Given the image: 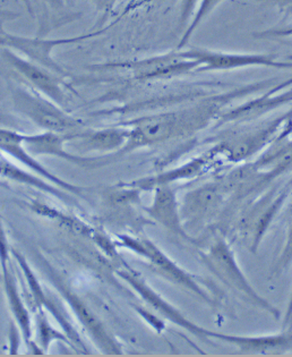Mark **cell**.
Wrapping results in <instances>:
<instances>
[{
	"instance_id": "cell-14",
	"label": "cell",
	"mask_w": 292,
	"mask_h": 357,
	"mask_svg": "<svg viewBox=\"0 0 292 357\" xmlns=\"http://www.w3.org/2000/svg\"><path fill=\"white\" fill-rule=\"evenodd\" d=\"M217 155V152L211 150L206 155L195 158L193 160L178 167L176 169L169 170L166 173L160 174L153 177H145V178L137 179L132 183H125L124 185L130 186V188H139V191H145V190H153L160 185H170L171 183L178 182L181 179L195 178L197 176L206 173L211 168Z\"/></svg>"
},
{
	"instance_id": "cell-19",
	"label": "cell",
	"mask_w": 292,
	"mask_h": 357,
	"mask_svg": "<svg viewBox=\"0 0 292 357\" xmlns=\"http://www.w3.org/2000/svg\"><path fill=\"white\" fill-rule=\"evenodd\" d=\"M226 190L222 183H210L202 188H196L184 199V213L188 215H205L215 209Z\"/></svg>"
},
{
	"instance_id": "cell-22",
	"label": "cell",
	"mask_w": 292,
	"mask_h": 357,
	"mask_svg": "<svg viewBox=\"0 0 292 357\" xmlns=\"http://www.w3.org/2000/svg\"><path fill=\"white\" fill-rule=\"evenodd\" d=\"M222 0H203L202 3H201V6H199V10L196 13L195 16H194L193 22H192V24L190 25V28L187 29L186 32H185L184 37L181 39L180 43H179V46H178V49L180 50L183 47L188 43V40L192 37V34L194 33V31L196 30V28L201 24V22L206 17V16L212 12V10L215 8V7L221 3Z\"/></svg>"
},
{
	"instance_id": "cell-25",
	"label": "cell",
	"mask_w": 292,
	"mask_h": 357,
	"mask_svg": "<svg viewBox=\"0 0 292 357\" xmlns=\"http://www.w3.org/2000/svg\"><path fill=\"white\" fill-rule=\"evenodd\" d=\"M262 37H266V36H292V29H286V30L282 31H273V32H266V33L261 34Z\"/></svg>"
},
{
	"instance_id": "cell-27",
	"label": "cell",
	"mask_w": 292,
	"mask_h": 357,
	"mask_svg": "<svg viewBox=\"0 0 292 357\" xmlns=\"http://www.w3.org/2000/svg\"><path fill=\"white\" fill-rule=\"evenodd\" d=\"M25 5H26L27 10H30V13L33 12V3L36 0H23Z\"/></svg>"
},
{
	"instance_id": "cell-10",
	"label": "cell",
	"mask_w": 292,
	"mask_h": 357,
	"mask_svg": "<svg viewBox=\"0 0 292 357\" xmlns=\"http://www.w3.org/2000/svg\"><path fill=\"white\" fill-rule=\"evenodd\" d=\"M0 148L1 151L6 155L14 158L18 162L24 165L29 169L47 179L48 182L57 185L68 193L75 194L77 197H83L84 188L65 182L58 176L49 172L40 161L36 160L34 155L29 152L24 144V134H20L15 130H1L0 132Z\"/></svg>"
},
{
	"instance_id": "cell-20",
	"label": "cell",
	"mask_w": 292,
	"mask_h": 357,
	"mask_svg": "<svg viewBox=\"0 0 292 357\" xmlns=\"http://www.w3.org/2000/svg\"><path fill=\"white\" fill-rule=\"evenodd\" d=\"M1 175L5 178L13 181V182L21 183V184L27 185V186H32V188L40 190L45 193L50 194L52 197H56L63 202L74 203L72 197L70 194H67V191L63 188H54L52 186V183L45 182L47 179H41L40 177L32 175V174L27 173L25 170L18 168L15 165L9 162L6 159H1Z\"/></svg>"
},
{
	"instance_id": "cell-11",
	"label": "cell",
	"mask_w": 292,
	"mask_h": 357,
	"mask_svg": "<svg viewBox=\"0 0 292 357\" xmlns=\"http://www.w3.org/2000/svg\"><path fill=\"white\" fill-rule=\"evenodd\" d=\"M206 337L228 342L245 354L281 355L292 351V329L266 336H235L208 330Z\"/></svg>"
},
{
	"instance_id": "cell-7",
	"label": "cell",
	"mask_w": 292,
	"mask_h": 357,
	"mask_svg": "<svg viewBox=\"0 0 292 357\" xmlns=\"http://www.w3.org/2000/svg\"><path fill=\"white\" fill-rule=\"evenodd\" d=\"M183 52V50H181ZM186 57L199 61L197 72L231 70L243 67L264 66L273 68H291L292 63L279 61L275 56L264 54H232L213 52L208 49L193 48L183 52Z\"/></svg>"
},
{
	"instance_id": "cell-21",
	"label": "cell",
	"mask_w": 292,
	"mask_h": 357,
	"mask_svg": "<svg viewBox=\"0 0 292 357\" xmlns=\"http://www.w3.org/2000/svg\"><path fill=\"white\" fill-rule=\"evenodd\" d=\"M3 284H5L7 297H8L9 305L12 307L13 313L15 315V319L17 320L18 324L21 326L23 335L27 340L31 336L30 315H29L26 309L23 305L21 296H20L17 288H16L15 280L13 278L12 273H9L8 268L6 266V259H3Z\"/></svg>"
},
{
	"instance_id": "cell-6",
	"label": "cell",
	"mask_w": 292,
	"mask_h": 357,
	"mask_svg": "<svg viewBox=\"0 0 292 357\" xmlns=\"http://www.w3.org/2000/svg\"><path fill=\"white\" fill-rule=\"evenodd\" d=\"M3 58L6 64L21 76L24 82L31 85V89L43 93L59 106H63L66 99V77L58 75L52 70L29 61L27 58L22 57L12 49L3 47Z\"/></svg>"
},
{
	"instance_id": "cell-3",
	"label": "cell",
	"mask_w": 292,
	"mask_h": 357,
	"mask_svg": "<svg viewBox=\"0 0 292 357\" xmlns=\"http://www.w3.org/2000/svg\"><path fill=\"white\" fill-rule=\"evenodd\" d=\"M13 101L16 110L47 132L74 134L72 132L82 126L79 119L68 115L58 103L33 89H14Z\"/></svg>"
},
{
	"instance_id": "cell-2",
	"label": "cell",
	"mask_w": 292,
	"mask_h": 357,
	"mask_svg": "<svg viewBox=\"0 0 292 357\" xmlns=\"http://www.w3.org/2000/svg\"><path fill=\"white\" fill-rule=\"evenodd\" d=\"M205 260L214 275L243 300L266 311L275 320L280 319V311L275 305H272L271 303L268 302L264 297L261 296L248 282V279L236 260L235 253L226 242V239L217 238L210 248Z\"/></svg>"
},
{
	"instance_id": "cell-24",
	"label": "cell",
	"mask_w": 292,
	"mask_h": 357,
	"mask_svg": "<svg viewBox=\"0 0 292 357\" xmlns=\"http://www.w3.org/2000/svg\"><path fill=\"white\" fill-rule=\"evenodd\" d=\"M197 1H199V0H184V1H183L180 14L181 24H184L185 22L192 16Z\"/></svg>"
},
{
	"instance_id": "cell-12",
	"label": "cell",
	"mask_w": 292,
	"mask_h": 357,
	"mask_svg": "<svg viewBox=\"0 0 292 357\" xmlns=\"http://www.w3.org/2000/svg\"><path fill=\"white\" fill-rule=\"evenodd\" d=\"M119 238H121L123 246L132 248L133 251L137 252L143 257H148V260L157 266L161 273L166 275L167 278L171 279L174 282L183 284L186 288H190V291H195L197 295H201L208 300L206 294L199 287V284L194 282V279H192V277L187 275L180 268H178L176 264H174L168 257L163 255L162 252L160 251L159 248L152 244L150 241L148 239L137 241V239L130 238L128 236H119Z\"/></svg>"
},
{
	"instance_id": "cell-16",
	"label": "cell",
	"mask_w": 292,
	"mask_h": 357,
	"mask_svg": "<svg viewBox=\"0 0 292 357\" xmlns=\"http://www.w3.org/2000/svg\"><path fill=\"white\" fill-rule=\"evenodd\" d=\"M154 190L153 203L146 208L148 215L174 233L187 237L181 227L175 191L170 188V185H160Z\"/></svg>"
},
{
	"instance_id": "cell-5",
	"label": "cell",
	"mask_w": 292,
	"mask_h": 357,
	"mask_svg": "<svg viewBox=\"0 0 292 357\" xmlns=\"http://www.w3.org/2000/svg\"><path fill=\"white\" fill-rule=\"evenodd\" d=\"M105 30L98 31L93 33L82 34L77 37L61 38V39H41V38H26L15 34H1V46L3 48L12 49L25 56L29 61H33L47 70H52L58 75L67 77L68 74L61 65L52 58V52L56 47L70 45V43H81L83 40L91 39L102 34Z\"/></svg>"
},
{
	"instance_id": "cell-4",
	"label": "cell",
	"mask_w": 292,
	"mask_h": 357,
	"mask_svg": "<svg viewBox=\"0 0 292 357\" xmlns=\"http://www.w3.org/2000/svg\"><path fill=\"white\" fill-rule=\"evenodd\" d=\"M199 67V61L186 57L183 52L178 49L177 52L137 61L95 65L93 70H124L137 81H154L187 75L192 72H197Z\"/></svg>"
},
{
	"instance_id": "cell-15",
	"label": "cell",
	"mask_w": 292,
	"mask_h": 357,
	"mask_svg": "<svg viewBox=\"0 0 292 357\" xmlns=\"http://www.w3.org/2000/svg\"><path fill=\"white\" fill-rule=\"evenodd\" d=\"M289 191V188H284L282 192H279L275 195H268L250 212V215L246 219V228L249 233L252 251L255 252L259 248L263 237L266 236L268 228L279 211L282 209Z\"/></svg>"
},
{
	"instance_id": "cell-26",
	"label": "cell",
	"mask_w": 292,
	"mask_h": 357,
	"mask_svg": "<svg viewBox=\"0 0 292 357\" xmlns=\"http://www.w3.org/2000/svg\"><path fill=\"white\" fill-rule=\"evenodd\" d=\"M292 321V294L291 297H290L289 305H288V309H286V317H284V324H290Z\"/></svg>"
},
{
	"instance_id": "cell-1",
	"label": "cell",
	"mask_w": 292,
	"mask_h": 357,
	"mask_svg": "<svg viewBox=\"0 0 292 357\" xmlns=\"http://www.w3.org/2000/svg\"><path fill=\"white\" fill-rule=\"evenodd\" d=\"M193 109L184 112H169L145 116L141 119L126 121L121 126L130 130V137L123 150L115 153V157L134 151L145 146H155L167 139L195 130Z\"/></svg>"
},
{
	"instance_id": "cell-18",
	"label": "cell",
	"mask_w": 292,
	"mask_h": 357,
	"mask_svg": "<svg viewBox=\"0 0 292 357\" xmlns=\"http://www.w3.org/2000/svg\"><path fill=\"white\" fill-rule=\"evenodd\" d=\"M61 289L66 297V300L70 303V305L72 306V309L75 312V314L79 317L81 324L86 328V330L91 333V336L95 339L98 345L102 348L103 351H106L107 353L118 351L115 342L109 337L106 329L103 328L101 322L98 320L97 317L90 311V309H88V306L85 305L84 303L82 302L79 297L75 296L74 294L66 291L65 288H61Z\"/></svg>"
},
{
	"instance_id": "cell-8",
	"label": "cell",
	"mask_w": 292,
	"mask_h": 357,
	"mask_svg": "<svg viewBox=\"0 0 292 357\" xmlns=\"http://www.w3.org/2000/svg\"><path fill=\"white\" fill-rule=\"evenodd\" d=\"M290 115L281 116L279 119L264 125L263 128L250 130L248 133L241 134L238 137H232L220 146L214 148L217 155H223L232 162H240L248 158L256 155L268 143L275 139L277 130H280L284 123L289 119Z\"/></svg>"
},
{
	"instance_id": "cell-17",
	"label": "cell",
	"mask_w": 292,
	"mask_h": 357,
	"mask_svg": "<svg viewBox=\"0 0 292 357\" xmlns=\"http://www.w3.org/2000/svg\"><path fill=\"white\" fill-rule=\"evenodd\" d=\"M121 277L130 282L136 291H139L143 297H144L146 302L150 303L151 305L155 307L161 314L164 315L169 320H171L172 322L179 324L181 327L186 328L187 330H190V333L199 335V336L205 337V330L203 328L197 327L195 324H192L190 321H187L183 315L179 314L174 307L169 305L168 303L161 300L157 294L154 293L150 287H148L146 284L143 282V280L137 278L135 275H132L130 271H121Z\"/></svg>"
},
{
	"instance_id": "cell-23",
	"label": "cell",
	"mask_w": 292,
	"mask_h": 357,
	"mask_svg": "<svg viewBox=\"0 0 292 357\" xmlns=\"http://www.w3.org/2000/svg\"><path fill=\"white\" fill-rule=\"evenodd\" d=\"M292 264V218L289 222V227L286 230V241H284V248L281 251L280 257L277 259L275 264V273H280L289 268Z\"/></svg>"
},
{
	"instance_id": "cell-9",
	"label": "cell",
	"mask_w": 292,
	"mask_h": 357,
	"mask_svg": "<svg viewBox=\"0 0 292 357\" xmlns=\"http://www.w3.org/2000/svg\"><path fill=\"white\" fill-rule=\"evenodd\" d=\"M75 134V133H74ZM72 134H59L54 132L24 135V144L29 152L34 155H52L61 158L70 164L82 167H100L108 165L115 159L114 155L102 157H82L67 151L65 143L72 139Z\"/></svg>"
},
{
	"instance_id": "cell-13",
	"label": "cell",
	"mask_w": 292,
	"mask_h": 357,
	"mask_svg": "<svg viewBox=\"0 0 292 357\" xmlns=\"http://www.w3.org/2000/svg\"><path fill=\"white\" fill-rule=\"evenodd\" d=\"M130 137V130L125 126L105 128V130H89L85 133L72 134L68 142L75 143L76 149L82 153L103 152L115 155L123 150Z\"/></svg>"
}]
</instances>
